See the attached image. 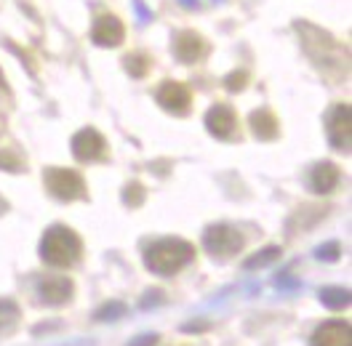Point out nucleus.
<instances>
[{
    "label": "nucleus",
    "instance_id": "f257e3e1",
    "mask_svg": "<svg viewBox=\"0 0 352 346\" xmlns=\"http://www.w3.org/2000/svg\"><path fill=\"white\" fill-rule=\"evenodd\" d=\"M192 259H195V248L190 242L176 238L157 240L144 253V264L155 275H174L182 266H187Z\"/></svg>",
    "mask_w": 352,
    "mask_h": 346
},
{
    "label": "nucleus",
    "instance_id": "f03ea898",
    "mask_svg": "<svg viewBox=\"0 0 352 346\" xmlns=\"http://www.w3.org/2000/svg\"><path fill=\"white\" fill-rule=\"evenodd\" d=\"M80 238L67 227H51L41 242V256L51 266H72L80 259Z\"/></svg>",
    "mask_w": 352,
    "mask_h": 346
},
{
    "label": "nucleus",
    "instance_id": "7ed1b4c3",
    "mask_svg": "<svg viewBox=\"0 0 352 346\" xmlns=\"http://www.w3.org/2000/svg\"><path fill=\"white\" fill-rule=\"evenodd\" d=\"M45 187L48 192L56 197V200H78V197L86 195V184H83V176L75 171H67V168H48L45 171Z\"/></svg>",
    "mask_w": 352,
    "mask_h": 346
},
{
    "label": "nucleus",
    "instance_id": "20e7f679",
    "mask_svg": "<svg viewBox=\"0 0 352 346\" xmlns=\"http://www.w3.org/2000/svg\"><path fill=\"white\" fill-rule=\"evenodd\" d=\"M203 245L214 256H232V253H238L243 248V235L238 229L227 227V224H217V227H208L206 229Z\"/></svg>",
    "mask_w": 352,
    "mask_h": 346
},
{
    "label": "nucleus",
    "instance_id": "39448f33",
    "mask_svg": "<svg viewBox=\"0 0 352 346\" xmlns=\"http://www.w3.org/2000/svg\"><path fill=\"white\" fill-rule=\"evenodd\" d=\"M312 346H352L350 325L342 323V320L323 323L312 333Z\"/></svg>",
    "mask_w": 352,
    "mask_h": 346
},
{
    "label": "nucleus",
    "instance_id": "423d86ee",
    "mask_svg": "<svg viewBox=\"0 0 352 346\" xmlns=\"http://www.w3.org/2000/svg\"><path fill=\"white\" fill-rule=\"evenodd\" d=\"M350 107L347 104H339V107L331 112L329 117V141L336 150H350Z\"/></svg>",
    "mask_w": 352,
    "mask_h": 346
},
{
    "label": "nucleus",
    "instance_id": "0eeeda50",
    "mask_svg": "<svg viewBox=\"0 0 352 346\" xmlns=\"http://www.w3.org/2000/svg\"><path fill=\"white\" fill-rule=\"evenodd\" d=\"M72 154L78 160H96V157H102L104 154V139H102V133L94 128L80 130L72 139Z\"/></svg>",
    "mask_w": 352,
    "mask_h": 346
},
{
    "label": "nucleus",
    "instance_id": "6e6552de",
    "mask_svg": "<svg viewBox=\"0 0 352 346\" xmlns=\"http://www.w3.org/2000/svg\"><path fill=\"white\" fill-rule=\"evenodd\" d=\"M38 293H41V301L51 303V306H59V303L69 301L72 296V282L67 277H45L38 285Z\"/></svg>",
    "mask_w": 352,
    "mask_h": 346
},
{
    "label": "nucleus",
    "instance_id": "1a4fd4ad",
    "mask_svg": "<svg viewBox=\"0 0 352 346\" xmlns=\"http://www.w3.org/2000/svg\"><path fill=\"white\" fill-rule=\"evenodd\" d=\"M157 102H160V107H166L168 112L182 115L190 107V91L184 86H179V83H166L157 91Z\"/></svg>",
    "mask_w": 352,
    "mask_h": 346
},
{
    "label": "nucleus",
    "instance_id": "9d476101",
    "mask_svg": "<svg viewBox=\"0 0 352 346\" xmlns=\"http://www.w3.org/2000/svg\"><path fill=\"white\" fill-rule=\"evenodd\" d=\"M206 128L211 130L217 139H227L235 130V115H232V109L224 107V104L211 107V112L206 115Z\"/></svg>",
    "mask_w": 352,
    "mask_h": 346
},
{
    "label": "nucleus",
    "instance_id": "9b49d317",
    "mask_svg": "<svg viewBox=\"0 0 352 346\" xmlns=\"http://www.w3.org/2000/svg\"><path fill=\"white\" fill-rule=\"evenodd\" d=\"M94 41L99 45H118L123 41V24L115 16H104L94 27Z\"/></svg>",
    "mask_w": 352,
    "mask_h": 346
},
{
    "label": "nucleus",
    "instance_id": "f8f14e48",
    "mask_svg": "<svg viewBox=\"0 0 352 346\" xmlns=\"http://www.w3.org/2000/svg\"><path fill=\"white\" fill-rule=\"evenodd\" d=\"M309 181H312V189L315 192H331L339 184V168L333 163H318Z\"/></svg>",
    "mask_w": 352,
    "mask_h": 346
},
{
    "label": "nucleus",
    "instance_id": "ddd939ff",
    "mask_svg": "<svg viewBox=\"0 0 352 346\" xmlns=\"http://www.w3.org/2000/svg\"><path fill=\"white\" fill-rule=\"evenodd\" d=\"M251 128L259 139H275L278 136V120L272 117V112L259 109V112L251 115Z\"/></svg>",
    "mask_w": 352,
    "mask_h": 346
},
{
    "label": "nucleus",
    "instance_id": "4468645a",
    "mask_svg": "<svg viewBox=\"0 0 352 346\" xmlns=\"http://www.w3.org/2000/svg\"><path fill=\"white\" fill-rule=\"evenodd\" d=\"M200 51H203V43H200L195 35H182L179 41H176V54L184 59V62H192V59H198Z\"/></svg>",
    "mask_w": 352,
    "mask_h": 346
},
{
    "label": "nucleus",
    "instance_id": "2eb2a0df",
    "mask_svg": "<svg viewBox=\"0 0 352 346\" xmlns=\"http://www.w3.org/2000/svg\"><path fill=\"white\" fill-rule=\"evenodd\" d=\"M320 301L326 303L329 309H344L350 303V290H344V288H323L320 290Z\"/></svg>",
    "mask_w": 352,
    "mask_h": 346
},
{
    "label": "nucleus",
    "instance_id": "dca6fc26",
    "mask_svg": "<svg viewBox=\"0 0 352 346\" xmlns=\"http://www.w3.org/2000/svg\"><path fill=\"white\" fill-rule=\"evenodd\" d=\"M278 256H280V248H264V251H259V253H254L251 259H245L243 269H262V266H267V264H272Z\"/></svg>",
    "mask_w": 352,
    "mask_h": 346
},
{
    "label": "nucleus",
    "instance_id": "f3484780",
    "mask_svg": "<svg viewBox=\"0 0 352 346\" xmlns=\"http://www.w3.org/2000/svg\"><path fill=\"white\" fill-rule=\"evenodd\" d=\"M16 320H19V306L11 299H0V330L11 327Z\"/></svg>",
    "mask_w": 352,
    "mask_h": 346
},
{
    "label": "nucleus",
    "instance_id": "a211bd4d",
    "mask_svg": "<svg viewBox=\"0 0 352 346\" xmlns=\"http://www.w3.org/2000/svg\"><path fill=\"white\" fill-rule=\"evenodd\" d=\"M123 314H126V303L112 301V303H104L94 317H96V320H102V323H107V320H120Z\"/></svg>",
    "mask_w": 352,
    "mask_h": 346
},
{
    "label": "nucleus",
    "instance_id": "6ab92c4d",
    "mask_svg": "<svg viewBox=\"0 0 352 346\" xmlns=\"http://www.w3.org/2000/svg\"><path fill=\"white\" fill-rule=\"evenodd\" d=\"M315 256L320 261H336L342 256V248H339V242H326V245H320V248L315 251Z\"/></svg>",
    "mask_w": 352,
    "mask_h": 346
},
{
    "label": "nucleus",
    "instance_id": "aec40b11",
    "mask_svg": "<svg viewBox=\"0 0 352 346\" xmlns=\"http://www.w3.org/2000/svg\"><path fill=\"white\" fill-rule=\"evenodd\" d=\"M0 168H6V171L16 173L19 168H22V163H19V157H16L14 152L3 150V152H0Z\"/></svg>",
    "mask_w": 352,
    "mask_h": 346
},
{
    "label": "nucleus",
    "instance_id": "412c9836",
    "mask_svg": "<svg viewBox=\"0 0 352 346\" xmlns=\"http://www.w3.org/2000/svg\"><path fill=\"white\" fill-rule=\"evenodd\" d=\"M123 200H126L129 205H139V203L144 200V189H142L139 184H131V187H126V192H123Z\"/></svg>",
    "mask_w": 352,
    "mask_h": 346
},
{
    "label": "nucleus",
    "instance_id": "4be33fe9",
    "mask_svg": "<svg viewBox=\"0 0 352 346\" xmlns=\"http://www.w3.org/2000/svg\"><path fill=\"white\" fill-rule=\"evenodd\" d=\"M157 344V336L155 333H147V336H139L136 341H131L129 346H155Z\"/></svg>",
    "mask_w": 352,
    "mask_h": 346
},
{
    "label": "nucleus",
    "instance_id": "5701e85b",
    "mask_svg": "<svg viewBox=\"0 0 352 346\" xmlns=\"http://www.w3.org/2000/svg\"><path fill=\"white\" fill-rule=\"evenodd\" d=\"M230 88L235 91V88H243V75H232V80H230Z\"/></svg>",
    "mask_w": 352,
    "mask_h": 346
}]
</instances>
